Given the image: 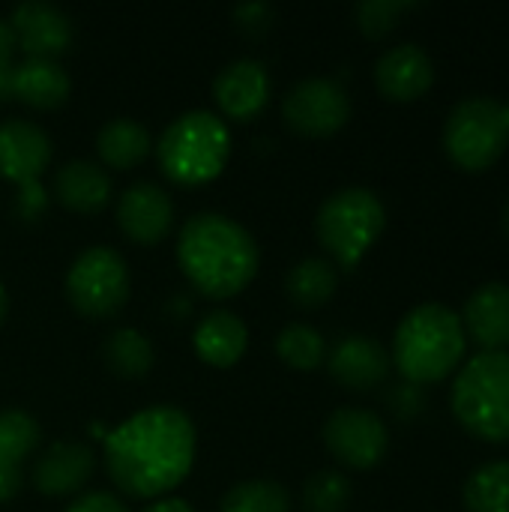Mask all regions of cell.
Returning <instances> with one entry per match:
<instances>
[{
    "label": "cell",
    "mask_w": 509,
    "mask_h": 512,
    "mask_svg": "<svg viewBox=\"0 0 509 512\" xmlns=\"http://www.w3.org/2000/svg\"><path fill=\"white\" fill-rule=\"evenodd\" d=\"M66 297L72 309L90 321L117 315L129 300L126 261L108 246H93L81 252L66 273Z\"/></svg>",
    "instance_id": "8"
},
{
    "label": "cell",
    "mask_w": 509,
    "mask_h": 512,
    "mask_svg": "<svg viewBox=\"0 0 509 512\" xmlns=\"http://www.w3.org/2000/svg\"><path fill=\"white\" fill-rule=\"evenodd\" d=\"M51 162V141L48 135L27 120H6L0 123V177L12 180L15 186L36 183Z\"/></svg>",
    "instance_id": "15"
},
{
    "label": "cell",
    "mask_w": 509,
    "mask_h": 512,
    "mask_svg": "<svg viewBox=\"0 0 509 512\" xmlns=\"http://www.w3.org/2000/svg\"><path fill=\"white\" fill-rule=\"evenodd\" d=\"M177 264L198 294L228 300L255 279L258 246L240 222L222 213H198L177 237Z\"/></svg>",
    "instance_id": "2"
},
{
    "label": "cell",
    "mask_w": 509,
    "mask_h": 512,
    "mask_svg": "<svg viewBox=\"0 0 509 512\" xmlns=\"http://www.w3.org/2000/svg\"><path fill=\"white\" fill-rule=\"evenodd\" d=\"M465 336L477 342L483 351H507L509 348V285L486 282L480 285L459 312Z\"/></svg>",
    "instance_id": "16"
},
{
    "label": "cell",
    "mask_w": 509,
    "mask_h": 512,
    "mask_svg": "<svg viewBox=\"0 0 509 512\" xmlns=\"http://www.w3.org/2000/svg\"><path fill=\"white\" fill-rule=\"evenodd\" d=\"M195 465V426L171 405L129 417L105 438V471L129 498H162Z\"/></svg>",
    "instance_id": "1"
},
{
    "label": "cell",
    "mask_w": 509,
    "mask_h": 512,
    "mask_svg": "<svg viewBox=\"0 0 509 512\" xmlns=\"http://www.w3.org/2000/svg\"><path fill=\"white\" fill-rule=\"evenodd\" d=\"M330 375L348 390H372L390 375V354L369 336H345L327 357Z\"/></svg>",
    "instance_id": "17"
},
{
    "label": "cell",
    "mask_w": 509,
    "mask_h": 512,
    "mask_svg": "<svg viewBox=\"0 0 509 512\" xmlns=\"http://www.w3.org/2000/svg\"><path fill=\"white\" fill-rule=\"evenodd\" d=\"M12 72H15V63L0 66V99H12Z\"/></svg>",
    "instance_id": "37"
},
{
    "label": "cell",
    "mask_w": 509,
    "mask_h": 512,
    "mask_svg": "<svg viewBox=\"0 0 509 512\" xmlns=\"http://www.w3.org/2000/svg\"><path fill=\"white\" fill-rule=\"evenodd\" d=\"M450 408L456 423L477 441H509V354L480 351L471 357L450 390Z\"/></svg>",
    "instance_id": "4"
},
{
    "label": "cell",
    "mask_w": 509,
    "mask_h": 512,
    "mask_svg": "<svg viewBox=\"0 0 509 512\" xmlns=\"http://www.w3.org/2000/svg\"><path fill=\"white\" fill-rule=\"evenodd\" d=\"M468 336L459 312L444 303L414 306L393 333V354L399 375L408 384H438L453 375L465 360Z\"/></svg>",
    "instance_id": "3"
},
{
    "label": "cell",
    "mask_w": 509,
    "mask_h": 512,
    "mask_svg": "<svg viewBox=\"0 0 509 512\" xmlns=\"http://www.w3.org/2000/svg\"><path fill=\"white\" fill-rule=\"evenodd\" d=\"M234 21L240 24V30L252 33V36H261L270 30V21H273V6L267 3H243L234 9Z\"/></svg>",
    "instance_id": "32"
},
{
    "label": "cell",
    "mask_w": 509,
    "mask_h": 512,
    "mask_svg": "<svg viewBox=\"0 0 509 512\" xmlns=\"http://www.w3.org/2000/svg\"><path fill=\"white\" fill-rule=\"evenodd\" d=\"M219 512H291V498L273 480H249L222 498Z\"/></svg>",
    "instance_id": "28"
},
{
    "label": "cell",
    "mask_w": 509,
    "mask_h": 512,
    "mask_svg": "<svg viewBox=\"0 0 509 512\" xmlns=\"http://www.w3.org/2000/svg\"><path fill=\"white\" fill-rule=\"evenodd\" d=\"M231 153V132L213 111L180 114L159 138L156 156L168 180L180 186H201L222 174Z\"/></svg>",
    "instance_id": "5"
},
{
    "label": "cell",
    "mask_w": 509,
    "mask_h": 512,
    "mask_svg": "<svg viewBox=\"0 0 509 512\" xmlns=\"http://www.w3.org/2000/svg\"><path fill=\"white\" fill-rule=\"evenodd\" d=\"M375 84L390 102H414L435 84V63L420 45L402 42L378 57Z\"/></svg>",
    "instance_id": "13"
},
{
    "label": "cell",
    "mask_w": 509,
    "mask_h": 512,
    "mask_svg": "<svg viewBox=\"0 0 509 512\" xmlns=\"http://www.w3.org/2000/svg\"><path fill=\"white\" fill-rule=\"evenodd\" d=\"M504 231H507V237H509V201H507V207H504Z\"/></svg>",
    "instance_id": "39"
},
{
    "label": "cell",
    "mask_w": 509,
    "mask_h": 512,
    "mask_svg": "<svg viewBox=\"0 0 509 512\" xmlns=\"http://www.w3.org/2000/svg\"><path fill=\"white\" fill-rule=\"evenodd\" d=\"M12 51H15V39L6 21H0V66L12 63Z\"/></svg>",
    "instance_id": "35"
},
{
    "label": "cell",
    "mask_w": 509,
    "mask_h": 512,
    "mask_svg": "<svg viewBox=\"0 0 509 512\" xmlns=\"http://www.w3.org/2000/svg\"><path fill=\"white\" fill-rule=\"evenodd\" d=\"M504 108H507V120H509V102H504Z\"/></svg>",
    "instance_id": "40"
},
{
    "label": "cell",
    "mask_w": 509,
    "mask_h": 512,
    "mask_svg": "<svg viewBox=\"0 0 509 512\" xmlns=\"http://www.w3.org/2000/svg\"><path fill=\"white\" fill-rule=\"evenodd\" d=\"M384 225H387V210L381 198L363 186H348L333 192L321 204L315 219L321 246L345 270H354L363 261V255L384 234Z\"/></svg>",
    "instance_id": "6"
},
{
    "label": "cell",
    "mask_w": 509,
    "mask_h": 512,
    "mask_svg": "<svg viewBox=\"0 0 509 512\" xmlns=\"http://www.w3.org/2000/svg\"><path fill=\"white\" fill-rule=\"evenodd\" d=\"M144 512H195L186 501H180V498H159V501H153L150 507Z\"/></svg>",
    "instance_id": "36"
},
{
    "label": "cell",
    "mask_w": 509,
    "mask_h": 512,
    "mask_svg": "<svg viewBox=\"0 0 509 512\" xmlns=\"http://www.w3.org/2000/svg\"><path fill=\"white\" fill-rule=\"evenodd\" d=\"M54 195L66 210L87 216V213H96L108 204L111 180L96 162L75 159V162H66L54 174Z\"/></svg>",
    "instance_id": "21"
},
{
    "label": "cell",
    "mask_w": 509,
    "mask_h": 512,
    "mask_svg": "<svg viewBox=\"0 0 509 512\" xmlns=\"http://www.w3.org/2000/svg\"><path fill=\"white\" fill-rule=\"evenodd\" d=\"M417 9V3L408 0H366L354 9L357 15V27L369 36V39H384L396 30L402 12Z\"/></svg>",
    "instance_id": "30"
},
{
    "label": "cell",
    "mask_w": 509,
    "mask_h": 512,
    "mask_svg": "<svg viewBox=\"0 0 509 512\" xmlns=\"http://www.w3.org/2000/svg\"><path fill=\"white\" fill-rule=\"evenodd\" d=\"M39 423L24 411H3L0 414V504H9L21 486V462L36 453L39 447Z\"/></svg>",
    "instance_id": "19"
},
{
    "label": "cell",
    "mask_w": 509,
    "mask_h": 512,
    "mask_svg": "<svg viewBox=\"0 0 509 512\" xmlns=\"http://www.w3.org/2000/svg\"><path fill=\"white\" fill-rule=\"evenodd\" d=\"M324 444L345 468L369 471L384 462L390 450V432L384 420L363 408H339L324 423Z\"/></svg>",
    "instance_id": "10"
},
{
    "label": "cell",
    "mask_w": 509,
    "mask_h": 512,
    "mask_svg": "<svg viewBox=\"0 0 509 512\" xmlns=\"http://www.w3.org/2000/svg\"><path fill=\"white\" fill-rule=\"evenodd\" d=\"M444 150L450 162L468 174L489 171L507 150L509 120L504 102L489 96L462 99L444 123Z\"/></svg>",
    "instance_id": "7"
},
{
    "label": "cell",
    "mask_w": 509,
    "mask_h": 512,
    "mask_svg": "<svg viewBox=\"0 0 509 512\" xmlns=\"http://www.w3.org/2000/svg\"><path fill=\"white\" fill-rule=\"evenodd\" d=\"M45 207H48V195H45V189H42V183H39V180H36V183H24V186H18V195H15V213H18L21 219L33 222V219H39V216L45 213Z\"/></svg>",
    "instance_id": "33"
},
{
    "label": "cell",
    "mask_w": 509,
    "mask_h": 512,
    "mask_svg": "<svg viewBox=\"0 0 509 512\" xmlns=\"http://www.w3.org/2000/svg\"><path fill=\"white\" fill-rule=\"evenodd\" d=\"M96 150H99V159L105 165L129 171V168H135V165H141L147 159V153H150V132L138 120L114 117V120H108L99 129Z\"/></svg>",
    "instance_id": "23"
},
{
    "label": "cell",
    "mask_w": 509,
    "mask_h": 512,
    "mask_svg": "<svg viewBox=\"0 0 509 512\" xmlns=\"http://www.w3.org/2000/svg\"><path fill=\"white\" fill-rule=\"evenodd\" d=\"M465 512H509V462H486L462 489Z\"/></svg>",
    "instance_id": "25"
},
{
    "label": "cell",
    "mask_w": 509,
    "mask_h": 512,
    "mask_svg": "<svg viewBox=\"0 0 509 512\" xmlns=\"http://www.w3.org/2000/svg\"><path fill=\"white\" fill-rule=\"evenodd\" d=\"M102 357L117 378H144L153 369V345L132 327L114 330L102 345Z\"/></svg>",
    "instance_id": "26"
},
{
    "label": "cell",
    "mask_w": 509,
    "mask_h": 512,
    "mask_svg": "<svg viewBox=\"0 0 509 512\" xmlns=\"http://www.w3.org/2000/svg\"><path fill=\"white\" fill-rule=\"evenodd\" d=\"M117 225L129 240L156 246L174 225V204L162 186L147 180L132 183L117 201Z\"/></svg>",
    "instance_id": "12"
},
{
    "label": "cell",
    "mask_w": 509,
    "mask_h": 512,
    "mask_svg": "<svg viewBox=\"0 0 509 512\" xmlns=\"http://www.w3.org/2000/svg\"><path fill=\"white\" fill-rule=\"evenodd\" d=\"M351 504V483L339 471H318L303 486L306 512H345Z\"/></svg>",
    "instance_id": "29"
},
{
    "label": "cell",
    "mask_w": 509,
    "mask_h": 512,
    "mask_svg": "<svg viewBox=\"0 0 509 512\" xmlns=\"http://www.w3.org/2000/svg\"><path fill=\"white\" fill-rule=\"evenodd\" d=\"M66 512H129L114 495L108 492H93V495H84L81 501H75L72 507H66Z\"/></svg>",
    "instance_id": "34"
},
{
    "label": "cell",
    "mask_w": 509,
    "mask_h": 512,
    "mask_svg": "<svg viewBox=\"0 0 509 512\" xmlns=\"http://www.w3.org/2000/svg\"><path fill=\"white\" fill-rule=\"evenodd\" d=\"M336 285H339L336 267L324 258H303L285 279V291L300 309L324 306L336 294Z\"/></svg>",
    "instance_id": "24"
},
{
    "label": "cell",
    "mask_w": 509,
    "mask_h": 512,
    "mask_svg": "<svg viewBox=\"0 0 509 512\" xmlns=\"http://www.w3.org/2000/svg\"><path fill=\"white\" fill-rule=\"evenodd\" d=\"M387 402H390V411L399 417V420H417L423 411H426V393H423V387H417V384H396L393 390H390V396H387Z\"/></svg>",
    "instance_id": "31"
},
{
    "label": "cell",
    "mask_w": 509,
    "mask_h": 512,
    "mask_svg": "<svg viewBox=\"0 0 509 512\" xmlns=\"http://www.w3.org/2000/svg\"><path fill=\"white\" fill-rule=\"evenodd\" d=\"M276 354L285 366L300 369V372H312L327 360V345L324 336L309 327V324H288L279 336H276Z\"/></svg>",
    "instance_id": "27"
},
{
    "label": "cell",
    "mask_w": 509,
    "mask_h": 512,
    "mask_svg": "<svg viewBox=\"0 0 509 512\" xmlns=\"http://www.w3.org/2000/svg\"><path fill=\"white\" fill-rule=\"evenodd\" d=\"M213 99L231 120H252L270 102V75L258 60H234L213 81Z\"/></svg>",
    "instance_id": "14"
},
{
    "label": "cell",
    "mask_w": 509,
    "mask_h": 512,
    "mask_svg": "<svg viewBox=\"0 0 509 512\" xmlns=\"http://www.w3.org/2000/svg\"><path fill=\"white\" fill-rule=\"evenodd\" d=\"M96 471V456L84 444H51L33 465V486L42 495L63 498L87 486Z\"/></svg>",
    "instance_id": "18"
},
{
    "label": "cell",
    "mask_w": 509,
    "mask_h": 512,
    "mask_svg": "<svg viewBox=\"0 0 509 512\" xmlns=\"http://www.w3.org/2000/svg\"><path fill=\"white\" fill-rule=\"evenodd\" d=\"M6 24L12 30L15 45L27 57L54 60L72 42V21L66 18V12L51 3H42V0H27L21 6H15L12 18Z\"/></svg>",
    "instance_id": "11"
},
{
    "label": "cell",
    "mask_w": 509,
    "mask_h": 512,
    "mask_svg": "<svg viewBox=\"0 0 509 512\" xmlns=\"http://www.w3.org/2000/svg\"><path fill=\"white\" fill-rule=\"evenodd\" d=\"M69 90H72L69 75L57 60L27 57L12 72V96L30 108H39V111L63 105Z\"/></svg>",
    "instance_id": "22"
},
{
    "label": "cell",
    "mask_w": 509,
    "mask_h": 512,
    "mask_svg": "<svg viewBox=\"0 0 509 512\" xmlns=\"http://www.w3.org/2000/svg\"><path fill=\"white\" fill-rule=\"evenodd\" d=\"M249 345V330L243 324V318H237L234 312H210L201 318V324L195 327L192 336V348L195 354L216 369H228L234 366Z\"/></svg>",
    "instance_id": "20"
},
{
    "label": "cell",
    "mask_w": 509,
    "mask_h": 512,
    "mask_svg": "<svg viewBox=\"0 0 509 512\" xmlns=\"http://www.w3.org/2000/svg\"><path fill=\"white\" fill-rule=\"evenodd\" d=\"M288 129L306 138H330L351 120V99L330 78H306L294 84L282 102Z\"/></svg>",
    "instance_id": "9"
},
{
    "label": "cell",
    "mask_w": 509,
    "mask_h": 512,
    "mask_svg": "<svg viewBox=\"0 0 509 512\" xmlns=\"http://www.w3.org/2000/svg\"><path fill=\"white\" fill-rule=\"evenodd\" d=\"M6 306H9V300H6V288L0 285V321L6 318Z\"/></svg>",
    "instance_id": "38"
}]
</instances>
